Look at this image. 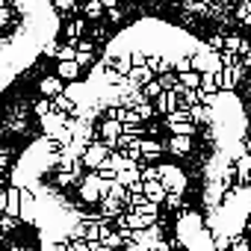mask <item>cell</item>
Listing matches in <instances>:
<instances>
[{
	"mask_svg": "<svg viewBox=\"0 0 251 251\" xmlns=\"http://www.w3.org/2000/svg\"><path fill=\"white\" fill-rule=\"evenodd\" d=\"M74 251H89V245H86V242H77V245H74Z\"/></svg>",
	"mask_w": 251,
	"mask_h": 251,
	"instance_id": "obj_36",
	"label": "cell"
},
{
	"mask_svg": "<svg viewBox=\"0 0 251 251\" xmlns=\"http://www.w3.org/2000/svg\"><path fill=\"white\" fill-rule=\"evenodd\" d=\"M142 195H145V201H151V204H157V207L166 201V189H163L160 180H148V183H142Z\"/></svg>",
	"mask_w": 251,
	"mask_h": 251,
	"instance_id": "obj_9",
	"label": "cell"
},
{
	"mask_svg": "<svg viewBox=\"0 0 251 251\" xmlns=\"http://www.w3.org/2000/svg\"><path fill=\"white\" fill-rule=\"evenodd\" d=\"M0 33H3V30H0Z\"/></svg>",
	"mask_w": 251,
	"mask_h": 251,
	"instance_id": "obj_38",
	"label": "cell"
},
{
	"mask_svg": "<svg viewBox=\"0 0 251 251\" xmlns=\"http://www.w3.org/2000/svg\"><path fill=\"white\" fill-rule=\"evenodd\" d=\"M227 251H251V239H245V236H233Z\"/></svg>",
	"mask_w": 251,
	"mask_h": 251,
	"instance_id": "obj_24",
	"label": "cell"
},
{
	"mask_svg": "<svg viewBox=\"0 0 251 251\" xmlns=\"http://www.w3.org/2000/svg\"><path fill=\"white\" fill-rule=\"evenodd\" d=\"M157 172H160L157 180L163 183L166 192H177V195H183V189H186V175H183L180 166H175V163H160Z\"/></svg>",
	"mask_w": 251,
	"mask_h": 251,
	"instance_id": "obj_1",
	"label": "cell"
},
{
	"mask_svg": "<svg viewBox=\"0 0 251 251\" xmlns=\"http://www.w3.org/2000/svg\"><path fill=\"white\" fill-rule=\"evenodd\" d=\"M15 9H9V6H3V9H0V30H3V27H9L12 21H15Z\"/></svg>",
	"mask_w": 251,
	"mask_h": 251,
	"instance_id": "obj_26",
	"label": "cell"
},
{
	"mask_svg": "<svg viewBox=\"0 0 251 251\" xmlns=\"http://www.w3.org/2000/svg\"><path fill=\"white\" fill-rule=\"evenodd\" d=\"M56 50H59V42H53V39L42 48V53H45V56H53V59H56Z\"/></svg>",
	"mask_w": 251,
	"mask_h": 251,
	"instance_id": "obj_33",
	"label": "cell"
},
{
	"mask_svg": "<svg viewBox=\"0 0 251 251\" xmlns=\"http://www.w3.org/2000/svg\"><path fill=\"white\" fill-rule=\"evenodd\" d=\"M33 109H36V115H39V118H45V115L50 112V100H48V98H42V100H36V106H33Z\"/></svg>",
	"mask_w": 251,
	"mask_h": 251,
	"instance_id": "obj_30",
	"label": "cell"
},
{
	"mask_svg": "<svg viewBox=\"0 0 251 251\" xmlns=\"http://www.w3.org/2000/svg\"><path fill=\"white\" fill-rule=\"evenodd\" d=\"M83 18L86 21H100L103 18V6L98 3V0H89V3L83 6Z\"/></svg>",
	"mask_w": 251,
	"mask_h": 251,
	"instance_id": "obj_15",
	"label": "cell"
},
{
	"mask_svg": "<svg viewBox=\"0 0 251 251\" xmlns=\"http://www.w3.org/2000/svg\"><path fill=\"white\" fill-rule=\"evenodd\" d=\"M189 121L195 124V127H198V124H210V121H213V112H210L207 106H201V103H198V106H192V109H189Z\"/></svg>",
	"mask_w": 251,
	"mask_h": 251,
	"instance_id": "obj_13",
	"label": "cell"
},
{
	"mask_svg": "<svg viewBox=\"0 0 251 251\" xmlns=\"http://www.w3.org/2000/svg\"><path fill=\"white\" fill-rule=\"evenodd\" d=\"M251 15V0H242V3L236 6V18L242 21V18H248Z\"/></svg>",
	"mask_w": 251,
	"mask_h": 251,
	"instance_id": "obj_31",
	"label": "cell"
},
{
	"mask_svg": "<svg viewBox=\"0 0 251 251\" xmlns=\"http://www.w3.org/2000/svg\"><path fill=\"white\" fill-rule=\"evenodd\" d=\"M103 15H106V21H109V24H121V21H124V9H121V6H115V9H106Z\"/></svg>",
	"mask_w": 251,
	"mask_h": 251,
	"instance_id": "obj_27",
	"label": "cell"
},
{
	"mask_svg": "<svg viewBox=\"0 0 251 251\" xmlns=\"http://www.w3.org/2000/svg\"><path fill=\"white\" fill-rule=\"evenodd\" d=\"M74 62H77V68L83 71V68H89V65L95 62V53H77V56H74Z\"/></svg>",
	"mask_w": 251,
	"mask_h": 251,
	"instance_id": "obj_28",
	"label": "cell"
},
{
	"mask_svg": "<svg viewBox=\"0 0 251 251\" xmlns=\"http://www.w3.org/2000/svg\"><path fill=\"white\" fill-rule=\"evenodd\" d=\"M77 9H80V6H77V0H53V12H59L62 18H71Z\"/></svg>",
	"mask_w": 251,
	"mask_h": 251,
	"instance_id": "obj_14",
	"label": "cell"
},
{
	"mask_svg": "<svg viewBox=\"0 0 251 251\" xmlns=\"http://www.w3.org/2000/svg\"><path fill=\"white\" fill-rule=\"evenodd\" d=\"M133 112L139 115V121H151V118L157 115V112H154V103H151V100H142V103H136V106H133Z\"/></svg>",
	"mask_w": 251,
	"mask_h": 251,
	"instance_id": "obj_16",
	"label": "cell"
},
{
	"mask_svg": "<svg viewBox=\"0 0 251 251\" xmlns=\"http://www.w3.org/2000/svg\"><path fill=\"white\" fill-rule=\"evenodd\" d=\"M98 3H100L103 12H106V9H115V6H118V0H98Z\"/></svg>",
	"mask_w": 251,
	"mask_h": 251,
	"instance_id": "obj_34",
	"label": "cell"
},
{
	"mask_svg": "<svg viewBox=\"0 0 251 251\" xmlns=\"http://www.w3.org/2000/svg\"><path fill=\"white\" fill-rule=\"evenodd\" d=\"M225 192H227V189H225L219 180H210V183L204 186V195H201V198H204V207H207V210H219L222 201H225Z\"/></svg>",
	"mask_w": 251,
	"mask_h": 251,
	"instance_id": "obj_4",
	"label": "cell"
},
{
	"mask_svg": "<svg viewBox=\"0 0 251 251\" xmlns=\"http://www.w3.org/2000/svg\"><path fill=\"white\" fill-rule=\"evenodd\" d=\"M74 56H77V48H74V45H59L56 62H74Z\"/></svg>",
	"mask_w": 251,
	"mask_h": 251,
	"instance_id": "obj_20",
	"label": "cell"
},
{
	"mask_svg": "<svg viewBox=\"0 0 251 251\" xmlns=\"http://www.w3.org/2000/svg\"><path fill=\"white\" fill-rule=\"evenodd\" d=\"M183 12H186V15H198V12H207V3H195V0H183Z\"/></svg>",
	"mask_w": 251,
	"mask_h": 251,
	"instance_id": "obj_25",
	"label": "cell"
},
{
	"mask_svg": "<svg viewBox=\"0 0 251 251\" xmlns=\"http://www.w3.org/2000/svg\"><path fill=\"white\" fill-rule=\"evenodd\" d=\"M136 148H139V154H142V163H154V160H160V154L166 151L163 142H157V139H151V136H142V139L136 142Z\"/></svg>",
	"mask_w": 251,
	"mask_h": 251,
	"instance_id": "obj_5",
	"label": "cell"
},
{
	"mask_svg": "<svg viewBox=\"0 0 251 251\" xmlns=\"http://www.w3.org/2000/svg\"><path fill=\"white\" fill-rule=\"evenodd\" d=\"M169 130H172V136H195V130H198V127H195L192 121H186V124H172Z\"/></svg>",
	"mask_w": 251,
	"mask_h": 251,
	"instance_id": "obj_18",
	"label": "cell"
},
{
	"mask_svg": "<svg viewBox=\"0 0 251 251\" xmlns=\"http://www.w3.org/2000/svg\"><path fill=\"white\" fill-rule=\"evenodd\" d=\"M109 36V30L103 27V24H95V30H92V39H98V42H103Z\"/></svg>",
	"mask_w": 251,
	"mask_h": 251,
	"instance_id": "obj_32",
	"label": "cell"
},
{
	"mask_svg": "<svg viewBox=\"0 0 251 251\" xmlns=\"http://www.w3.org/2000/svg\"><path fill=\"white\" fill-rule=\"evenodd\" d=\"M242 227H245V233H242V236H245V239H251V216L245 219V225H242Z\"/></svg>",
	"mask_w": 251,
	"mask_h": 251,
	"instance_id": "obj_35",
	"label": "cell"
},
{
	"mask_svg": "<svg viewBox=\"0 0 251 251\" xmlns=\"http://www.w3.org/2000/svg\"><path fill=\"white\" fill-rule=\"evenodd\" d=\"M189 121V109H175L166 115V127H172V124H186Z\"/></svg>",
	"mask_w": 251,
	"mask_h": 251,
	"instance_id": "obj_19",
	"label": "cell"
},
{
	"mask_svg": "<svg viewBox=\"0 0 251 251\" xmlns=\"http://www.w3.org/2000/svg\"><path fill=\"white\" fill-rule=\"evenodd\" d=\"M207 50H213V53H222V50H225V36H222V33L210 36V39H207Z\"/></svg>",
	"mask_w": 251,
	"mask_h": 251,
	"instance_id": "obj_22",
	"label": "cell"
},
{
	"mask_svg": "<svg viewBox=\"0 0 251 251\" xmlns=\"http://www.w3.org/2000/svg\"><path fill=\"white\" fill-rule=\"evenodd\" d=\"M169 210H180L183 207V195H177V192H166V201H163Z\"/></svg>",
	"mask_w": 251,
	"mask_h": 251,
	"instance_id": "obj_23",
	"label": "cell"
},
{
	"mask_svg": "<svg viewBox=\"0 0 251 251\" xmlns=\"http://www.w3.org/2000/svg\"><path fill=\"white\" fill-rule=\"evenodd\" d=\"M127 80H130L136 89H142V86H148V83L154 80V74H151L145 65H133V68H130V74H127Z\"/></svg>",
	"mask_w": 251,
	"mask_h": 251,
	"instance_id": "obj_11",
	"label": "cell"
},
{
	"mask_svg": "<svg viewBox=\"0 0 251 251\" xmlns=\"http://www.w3.org/2000/svg\"><path fill=\"white\" fill-rule=\"evenodd\" d=\"M56 77L65 83H74L77 77H80V68H77V62H56Z\"/></svg>",
	"mask_w": 251,
	"mask_h": 251,
	"instance_id": "obj_12",
	"label": "cell"
},
{
	"mask_svg": "<svg viewBox=\"0 0 251 251\" xmlns=\"http://www.w3.org/2000/svg\"><path fill=\"white\" fill-rule=\"evenodd\" d=\"M239 42H242V39H239L236 33H233V36H225V50H230V53H236V50H239Z\"/></svg>",
	"mask_w": 251,
	"mask_h": 251,
	"instance_id": "obj_29",
	"label": "cell"
},
{
	"mask_svg": "<svg viewBox=\"0 0 251 251\" xmlns=\"http://www.w3.org/2000/svg\"><path fill=\"white\" fill-rule=\"evenodd\" d=\"M177 251H186V248H177Z\"/></svg>",
	"mask_w": 251,
	"mask_h": 251,
	"instance_id": "obj_37",
	"label": "cell"
},
{
	"mask_svg": "<svg viewBox=\"0 0 251 251\" xmlns=\"http://www.w3.org/2000/svg\"><path fill=\"white\" fill-rule=\"evenodd\" d=\"M62 89H65V83L56 77V74H50V77H42V83H39V92L50 100V98H56V95H62Z\"/></svg>",
	"mask_w": 251,
	"mask_h": 251,
	"instance_id": "obj_8",
	"label": "cell"
},
{
	"mask_svg": "<svg viewBox=\"0 0 251 251\" xmlns=\"http://www.w3.org/2000/svg\"><path fill=\"white\" fill-rule=\"evenodd\" d=\"M163 148H169L175 157H186L192 151V136H172L169 145H163Z\"/></svg>",
	"mask_w": 251,
	"mask_h": 251,
	"instance_id": "obj_10",
	"label": "cell"
},
{
	"mask_svg": "<svg viewBox=\"0 0 251 251\" xmlns=\"http://www.w3.org/2000/svg\"><path fill=\"white\" fill-rule=\"evenodd\" d=\"M151 103H154V112H160V115H169V112L180 109V98L175 92H160V98H154Z\"/></svg>",
	"mask_w": 251,
	"mask_h": 251,
	"instance_id": "obj_7",
	"label": "cell"
},
{
	"mask_svg": "<svg viewBox=\"0 0 251 251\" xmlns=\"http://www.w3.org/2000/svg\"><path fill=\"white\" fill-rule=\"evenodd\" d=\"M62 33H65V39H68L65 45H77V42L86 36V18H83V15H74V18L62 27Z\"/></svg>",
	"mask_w": 251,
	"mask_h": 251,
	"instance_id": "obj_6",
	"label": "cell"
},
{
	"mask_svg": "<svg viewBox=\"0 0 251 251\" xmlns=\"http://www.w3.org/2000/svg\"><path fill=\"white\" fill-rule=\"evenodd\" d=\"M139 92H142V98H145V100H154V98H160V92H163V89H160V83H157V77H154V80H151L148 86H142Z\"/></svg>",
	"mask_w": 251,
	"mask_h": 251,
	"instance_id": "obj_21",
	"label": "cell"
},
{
	"mask_svg": "<svg viewBox=\"0 0 251 251\" xmlns=\"http://www.w3.org/2000/svg\"><path fill=\"white\" fill-rule=\"evenodd\" d=\"M106 157H109V151H106V145L95 139L92 145H86V151H83V157H80V163H83L86 169H95V172H98V166H100V163H103Z\"/></svg>",
	"mask_w": 251,
	"mask_h": 251,
	"instance_id": "obj_3",
	"label": "cell"
},
{
	"mask_svg": "<svg viewBox=\"0 0 251 251\" xmlns=\"http://www.w3.org/2000/svg\"><path fill=\"white\" fill-rule=\"evenodd\" d=\"M198 92H204V95H216V92H219V86H216V74H201V86H198Z\"/></svg>",
	"mask_w": 251,
	"mask_h": 251,
	"instance_id": "obj_17",
	"label": "cell"
},
{
	"mask_svg": "<svg viewBox=\"0 0 251 251\" xmlns=\"http://www.w3.org/2000/svg\"><path fill=\"white\" fill-rule=\"evenodd\" d=\"M189 65H192V71H195V74H219V71H222L219 53L207 50V45H204L201 50H195V53L189 56Z\"/></svg>",
	"mask_w": 251,
	"mask_h": 251,
	"instance_id": "obj_2",
	"label": "cell"
}]
</instances>
